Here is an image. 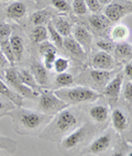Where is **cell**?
I'll list each match as a JSON object with an SVG mask.
<instances>
[{"label":"cell","mask_w":132,"mask_h":156,"mask_svg":"<svg viewBox=\"0 0 132 156\" xmlns=\"http://www.w3.org/2000/svg\"><path fill=\"white\" fill-rule=\"evenodd\" d=\"M6 115L11 118L14 130L21 135H40L53 118L50 114L22 107H16L7 112Z\"/></svg>","instance_id":"cell-1"},{"label":"cell","mask_w":132,"mask_h":156,"mask_svg":"<svg viewBox=\"0 0 132 156\" xmlns=\"http://www.w3.org/2000/svg\"><path fill=\"white\" fill-rule=\"evenodd\" d=\"M82 124V113L73 107H66L54 114L50 123L45 126L39 136L41 139L59 142L63 137Z\"/></svg>","instance_id":"cell-2"},{"label":"cell","mask_w":132,"mask_h":156,"mask_svg":"<svg viewBox=\"0 0 132 156\" xmlns=\"http://www.w3.org/2000/svg\"><path fill=\"white\" fill-rule=\"evenodd\" d=\"M54 94L66 102L68 106L76 105V103H86L94 102L100 97L98 91L94 90L93 88H88L85 86H75V87H65L59 88L54 91Z\"/></svg>","instance_id":"cell-3"},{"label":"cell","mask_w":132,"mask_h":156,"mask_svg":"<svg viewBox=\"0 0 132 156\" xmlns=\"http://www.w3.org/2000/svg\"><path fill=\"white\" fill-rule=\"evenodd\" d=\"M93 131V126L89 122L85 123V124H80L76 129H74L72 132L66 134L59 141V148L64 154L70 153V152H72L75 148L79 147L80 145L84 144V142L90 136Z\"/></svg>","instance_id":"cell-4"},{"label":"cell","mask_w":132,"mask_h":156,"mask_svg":"<svg viewBox=\"0 0 132 156\" xmlns=\"http://www.w3.org/2000/svg\"><path fill=\"white\" fill-rule=\"evenodd\" d=\"M39 107L41 112L45 114H50V115H54L57 112L62 111L63 109L68 107L66 102L59 99L54 91L51 90H42L39 94Z\"/></svg>","instance_id":"cell-5"},{"label":"cell","mask_w":132,"mask_h":156,"mask_svg":"<svg viewBox=\"0 0 132 156\" xmlns=\"http://www.w3.org/2000/svg\"><path fill=\"white\" fill-rule=\"evenodd\" d=\"M6 80L8 83V86L11 87V89L16 91L18 95L21 97L29 98V99H35L39 97L40 92L34 91L33 89L29 88L25 86L22 81L20 80L19 75H18V70H16L14 67H9L6 69Z\"/></svg>","instance_id":"cell-6"},{"label":"cell","mask_w":132,"mask_h":156,"mask_svg":"<svg viewBox=\"0 0 132 156\" xmlns=\"http://www.w3.org/2000/svg\"><path fill=\"white\" fill-rule=\"evenodd\" d=\"M115 139H116L115 131L113 130H107V131L104 132L102 134L98 135L93 142L88 145L87 147H86L85 153L91 154V155H99V154L105 153L112 145Z\"/></svg>","instance_id":"cell-7"},{"label":"cell","mask_w":132,"mask_h":156,"mask_svg":"<svg viewBox=\"0 0 132 156\" xmlns=\"http://www.w3.org/2000/svg\"><path fill=\"white\" fill-rule=\"evenodd\" d=\"M123 78L124 76L122 72L117 73L104 87V95L109 99L110 102H116L118 100L119 95H120L121 89H122Z\"/></svg>","instance_id":"cell-8"},{"label":"cell","mask_w":132,"mask_h":156,"mask_svg":"<svg viewBox=\"0 0 132 156\" xmlns=\"http://www.w3.org/2000/svg\"><path fill=\"white\" fill-rule=\"evenodd\" d=\"M130 11H131L130 6L119 2H110L105 8L104 14L110 22H118L124 16L130 13Z\"/></svg>","instance_id":"cell-9"},{"label":"cell","mask_w":132,"mask_h":156,"mask_svg":"<svg viewBox=\"0 0 132 156\" xmlns=\"http://www.w3.org/2000/svg\"><path fill=\"white\" fill-rule=\"evenodd\" d=\"M91 66L95 69L112 70L116 68V61L110 53L99 51L94 54L91 58Z\"/></svg>","instance_id":"cell-10"},{"label":"cell","mask_w":132,"mask_h":156,"mask_svg":"<svg viewBox=\"0 0 132 156\" xmlns=\"http://www.w3.org/2000/svg\"><path fill=\"white\" fill-rule=\"evenodd\" d=\"M72 34H73V39L82 46L85 53L89 52L91 44H93V34L90 33L85 27L79 24L75 25L72 29Z\"/></svg>","instance_id":"cell-11"},{"label":"cell","mask_w":132,"mask_h":156,"mask_svg":"<svg viewBox=\"0 0 132 156\" xmlns=\"http://www.w3.org/2000/svg\"><path fill=\"white\" fill-rule=\"evenodd\" d=\"M111 126L113 131L117 133H123L128 130L129 119L121 108H115L111 112Z\"/></svg>","instance_id":"cell-12"},{"label":"cell","mask_w":132,"mask_h":156,"mask_svg":"<svg viewBox=\"0 0 132 156\" xmlns=\"http://www.w3.org/2000/svg\"><path fill=\"white\" fill-rule=\"evenodd\" d=\"M88 114H89L90 119L95 121L96 123H104L110 117L109 107L106 103H99V105L90 107Z\"/></svg>","instance_id":"cell-13"},{"label":"cell","mask_w":132,"mask_h":156,"mask_svg":"<svg viewBox=\"0 0 132 156\" xmlns=\"http://www.w3.org/2000/svg\"><path fill=\"white\" fill-rule=\"evenodd\" d=\"M116 74L112 70H100V69H95L91 68L88 72V76H89L90 80L93 81L94 84L97 85L99 87H105L108 81L115 76Z\"/></svg>","instance_id":"cell-14"},{"label":"cell","mask_w":132,"mask_h":156,"mask_svg":"<svg viewBox=\"0 0 132 156\" xmlns=\"http://www.w3.org/2000/svg\"><path fill=\"white\" fill-rule=\"evenodd\" d=\"M63 48L67 51L70 55H73L75 58L79 59V61L86 59V53H85V51L83 50L82 46L76 42L72 36L64 37V40H63Z\"/></svg>","instance_id":"cell-15"},{"label":"cell","mask_w":132,"mask_h":156,"mask_svg":"<svg viewBox=\"0 0 132 156\" xmlns=\"http://www.w3.org/2000/svg\"><path fill=\"white\" fill-rule=\"evenodd\" d=\"M31 74L33 75L34 79L37 83L39 86H45L48 83V69L40 64L39 62H33L31 65Z\"/></svg>","instance_id":"cell-16"},{"label":"cell","mask_w":132,"mask_h":156,"mask_svg":"<svg viewBox=\"0 0 132 156\" xmlns=\"http://www.w3.org/2000/svg\"><path fill=\"white\" fill-rule=\"evenodd\" d=\"M0 95L7 98V99H9V100L11 101V103H13L16 107H22V97L18 95L16 91H13L2 80V78H0Z\"/></svg>","instance_id":"cell-17"},{"label":"cell","mask_w":132,"mask_h":156,"mask_svg":"<svg viewBox=\"0 0 132 156\" xmlns=\"http://www.w3.org/2000/svg\"><path fill=\"white\" fill-rule=\"evenodd\" d=\"M6 14L10 19H21L27 14V6L22 1H13L8 6Z\"/></svg>","instance_id":"cell-18"},{"label":"cell","mask_w":132,"mask_h":156,"mask_svg":"<svg viewBox=\"0 0 132 156\" xmlns=\"http://www.w3.org/2000/svg\"><path fill=\"white\" fill-rule=\"evenodd\" d=\"M53 23L54 28L56 29V31L61 34V36L63 37H68L72 35V24L66 18L64 17H55L53 19V21H51Z\"/></svg>","instance_id":"cell-19"},{"label":"cell","mask_w":132,"mask_h":156,"mask_svg":"<svg viewBox=\"0 0 132 156\" xmlns=\"http://www.w3.org/2000/svg\"><path fill=\"white\" fill-rule=\"evenodd\" d=\"M9 42H10L11 48L13 51L16 61L20 62L22 58L23 53H24V41L18 34H11V36L9 37Z\"/></svg>","instance_id":"cell-20"},{"label":"cell","mask_w":132,"mask_h":156,"mask_svg":"<svg viewBox=\"0 0 132 156\" xmlns=\"http://www.w3.org/2000/svg\"><path fill=\"white\" fill-rule=\"evenodd\" d=\"M88 22L97 31H104L110 25V21L105 17V14L100 13H93L88 18Z\"/></svg>","instance_id":"cell-21"},{"label":"cell","mask_w":132,"mask_h":156,"mask_svg":"<svg viewBox=\"0 0 132 156\" xmlns=\"http://www.w3.org/2000/svg\"><path fill=\"white\" fill-rule=\"evenodd\" d=\"M18 75H19L20 80L22 81L25 86H28L29 88L33 89L34 91L40 92L41 91V87L37 85V83L34 79L33 75L31 74V72L29 69H21L18 72Z\"/></svg>","instance_id":"cell-22"},{"label":"cell","mask_w":132,"mask_h":156,"mask_svg":"<svg viewBox=\"0 0 132 156\" xmlns=\"http://www.w3.org/2000/svg\"><path fill=\"white\" fill-rule=\"evenodd\" d=\"M129 29L127 28L124 24H118L115 25L111 29L110 32V36H111V41L112 42H123L124 40L128 39L129 36Z\"/></svg>","instance_id":"cell-23"},{"label":"cell","mask_w":132,"mask_h":156,"mask_svg":"<svg viewBox=\"0 0 132 156\" xmlns=\"http://www.w3.org/2000/svg\"><path fill=\"white\" fill-rule=\"evenodd\" d=\"M115 52L116 56L118 58L121 59H129L131 58V54H132V48L130 43L127 42H120L118 44L115 45Z\"/></svg>","instance_id":"cell-24"},{"label":"cell","mask_w":132,"mask_h":156,"mask_svg":"<svg viewBox=\"0 0 132 156\" xmlns=\"http://www.w3.org/2000/svg\"><path fill=\"white\" fill-rule=\"evenodd\" d=\"M32 41L34 43H37V44H41L42 42H45L48 40V29L44 25H35L32 30L31 33Z\"/></svg>","instance_id":"cell-25"},{"label":"cell","mask_w":132,"mask_h":156,"mask_svg":"<svg viewBox=\"0 0 132 156\" xmlns=\"http://www.w3.org/2000/svg\"><path fill=\"white\" fill-rule=\"evenodd\" d=\"M75 78L74 76L70 74V73H59L57 74L56 77H55V85H56V88H65V87H68L73 84Z\"/></svg>","instance_id":"cell-26"},{"label":"cell","mask_w":132,"mask_h":156,"mask_svg":"<svg viewBox=\"0 0 132 156\" xmlns=\"http://www.w3.org/2000/svg\"><path fill=\"white\" fill-rule=\"evenodd\" d=\"M0 50H1V52L3 53V55L6 56V58L8 59L10 67H14V64L17 63V61H16V57H14L13 51H12V48H11L9 39L0 41Z\"/></svg>","instance_id":"cell-27"},{"label":"cell","mask_w":132,"mask_h":156,"mask_svg":"<svg viewBox=\"0 0 132 156\" xmlns=\"http://www.w3.org/2000/svg\"><path fill=\"white\" fill-rule=\"evenodd\" d=\"M51 13L48 9L44 10H40V11L34 12L31 16V21L34 25H44L48 24V22L50 21Z\"/></svg>","instance_id":"cell-28"},{"label":"cell","mask_w":132,"mask_h":156,"mask_svg":"<svg viewBox=\"0 0 132 156\" xmlns=\"http://www.w3.org/2000/svg\"><path fill=\"white\" fill-rule=\"evenodd\" d=\"M46 29H48V36L51 37L52 43H53L57 48H63V40H64V37L61 36V34L57 32L56 29L54 28L53 23L51 22V21H48V27H46Z\"/></svg>","instance_id":"cell-29"},{"label":"cell","mask_w":132,"mask_h":156,"mask_svg":"<svg viewBox=\"0 0 132 156\" xmlns=\"http://www.w3.org/2000/svg\"><path fill=\"white\" fill-rule=\"evenodd\" d=\"M17 146H18V143L16 141L11 140L10 137L0 135V150H5L8 153L12 154L16 152Z\"/></svg>","instance_id":"cell-30"},{"label":"cell","mask_w":132,"mask_h":156,"mask_svg":"<svg viewBox=\"0 0 132 156\" xmlns=\"http://www.w3.org/2000/svg\"><path fill=\"white\" fill-rule=\"evenodd\" d=\"M68 68H70V61H68L67 58L62 57V56H59V57H56V58H55L54 64H53V69L55 70L57 74L67 72Z\"/></svg>","instance_id":"cell-31"},{"label":"cell","mask_w":132,"mask_h":156,"mask_svg":"<svg viewBox=\"0 0 132 156\" xmlns=\"http://www.w3.org/2000/svg\"><path fill=\"white\" fill-rule=\"evenodd\" d=\"M72 9H73L74 13L77 14V16H84V14H87L88 12L85 0H73Z\"/></svg>","instance_id":"cell-32"},{"label":"cell","mask_w":132,"mask_h":156,"mask_svg":"<svg viewBox=\"0 0 132 156\" xmlns=\"http://www.w3.org/2000/svg\"><path fill=\"white\" fill-rule=\"evenodd\" d=\"M96 45H97V48H98L100 51H102V52L110 53V52H113L116 44H115V42H112V41L99 39V40H97V41H96Z\"/></svg>","instance_id":"cell-33"},{"label":"cell","mask_w":132,"mask_h":156,"mask_svg":"<svg viewBox=\"0 0 132 156\" xmlns=\"http://www.w3.org/2000/svg\"><path fill=\"white\" fill-rule=\"evenodd\" d=\"M12 34V28L9 23L0 21V41L8 40Z\"/></svg>","instance_id":"cell-34"},{"label":"cell","mask_w":132,"mask_h":156,"mask_svg":"<svg viewBox=\"0 0 132 156\" xmlns=\"http://www.w3.org/2000/svg\"><path fill=\"white\" fill-rule=\"evenodd\" d=\"M51 5L61 12H70V6L66 0H51Z\"/></svg>","instance_id":"cell-35"},{"label":"cell","mask_w":132,"mask_h":156,"mask_svg":"<svg viewBox=\"0 0 132 156\" xmlns=\"http://www.w3.org/2000/svg\"><path fill=\"white\" fill-rule=\"evenodd\" d=\"M56 52L57 48L52 42H48V40L40 44V53H41V55H44L46 53H56Z\"/></svg>","instance_id":"cell-36"},{"label":"cell","mask_w":132,"mask_h":156,"mask_svg":"<svg viewBox=\"0 0 132 156\" xmlns=\"http://www.w3.org/2000/svg\"><path fill=\"white\" fill-rule=\"evenodd\" d=\"M43 57V66L48 70L53 69L54 61L56 58V53H46L42 55Z\"/></svg>","instance_id":"cell-37"},{"label":"cell","mask_w":132,"mask_h":156,"mask_svg":"<svg viewBox=\"0 0 132 156\" xmlns=\"http://www.w3.org/2000/svg\"><path fill=\"white\" fill-rule=\"evenodd\" d=\"M122 96H123V99L126 102H128L129 105H131L132 102V83L131 80H129L123 88V92H122Z\"/></svg>","instance_id":"cell-38"},{"label":"cell","mask_w":132,"mask_h":156,"mask_svg":"<svg viewBox=\"0 0 132 156\" xmlns=\"http://www.w3.org/2000/svg\"><path fill=\"white\" fill-rule=\"evenodd\" d=\"M85 3L87 6V9L93 13H98L101 10V5L98 0H85Z\"/></svg>","instance_id":"cell-39"},{"label":"cell","mask_w":132,"mask_h":156,"mask_svg":"<svg viewBox=\"0 0 132 156\" xmlns=\"http://www.w3.org/2000/svg\"><path fill=\"white\" fill-rule=\"evenodd\" d=\"M13 108H16L13 103H5L0 100V114H6L7 112L12 110Z\"/></svg>","instance_id":"cell-40"},{"label":"cell","mask_w":132,"mask_h":156,"mask_svg":"<svg viewBox=\"0 0 132 156\" xmlns=\"http://www.w3.org/2000/svg\"><path fill=\"white\" fill-rule=\"evenodd\" d=\"M122 74H123L124 77L129 78V80H131V77H132V63L131 62H127V64L124 65Z\"/></svg>","instance_id":"cell-41"},{"label":"cell","mask_w":132,"mask_h":156,"mask_svg":"<svg viewBox=\"0 0 132 156\" xmlns=\"http://www.w3.org/2000/svg\"><path fill=\"white\" fill-rule=\"evenodd\" d=\"M8 66H10V65H9L8 59L6 58V56L3 55V53L1 52V50H0V67H2V68H7Z\"/></svg>","instance_id":"cell-42"},{"label":"cell","mask_w":132,"mask_h":156,"mask_svg":"<svg viewBox=\"0 0 132 156\" xmlns=\"http://www.w3.org/2000/svg\"><path fill=\"white\" fill-rule=\"evenodd\" d=\"M109 156H126V153H124V152L122 150H121V148H120V150L118 148V150H115V151H113L112 153L110 154Z\"/></svg>","instance_id":"cell-43"},{"label":"cell","mask_w":132,"mask_h":156,"mask_svg":"<svg viewBox=\"0 0 132 156\" xmlns=\"http://www.w3.org/2000/svg\"><path fill=\"white\" fill-rule=\"evenodd\" d=\"M99 3H100L101 6L102 5H105V6H107V5H109L110 2H111V0H98Z\"/></svg>","instance_id":"cell-44"},{"label":"cell","mask_w":132,"mask_h":156,"mask_svg":"<svg viewBox=\"0 0 132 156\" xmlns=\"http://www.w3.org/2000/svg\"><path fill=\"white\" fill-rule=\"evenodd\" d=\"M126 156H132V152H131V150H129V152H128V153H126Z\"/></svg>","instance_id":"cell-45"},{"label":"cell","mask_w":132,"mask_h":156,"mask_svg":"<svg viewBox=\"0 0 132 156\" xmlns=\"http://www.w3.org/2000/svg\"><path fill=\"white\" fill-rule=\"evenodd\" d=\"M0 78H2V77H1V75H0Z\"/></svg>","instance_id":"cell-46"}]
</instances>
